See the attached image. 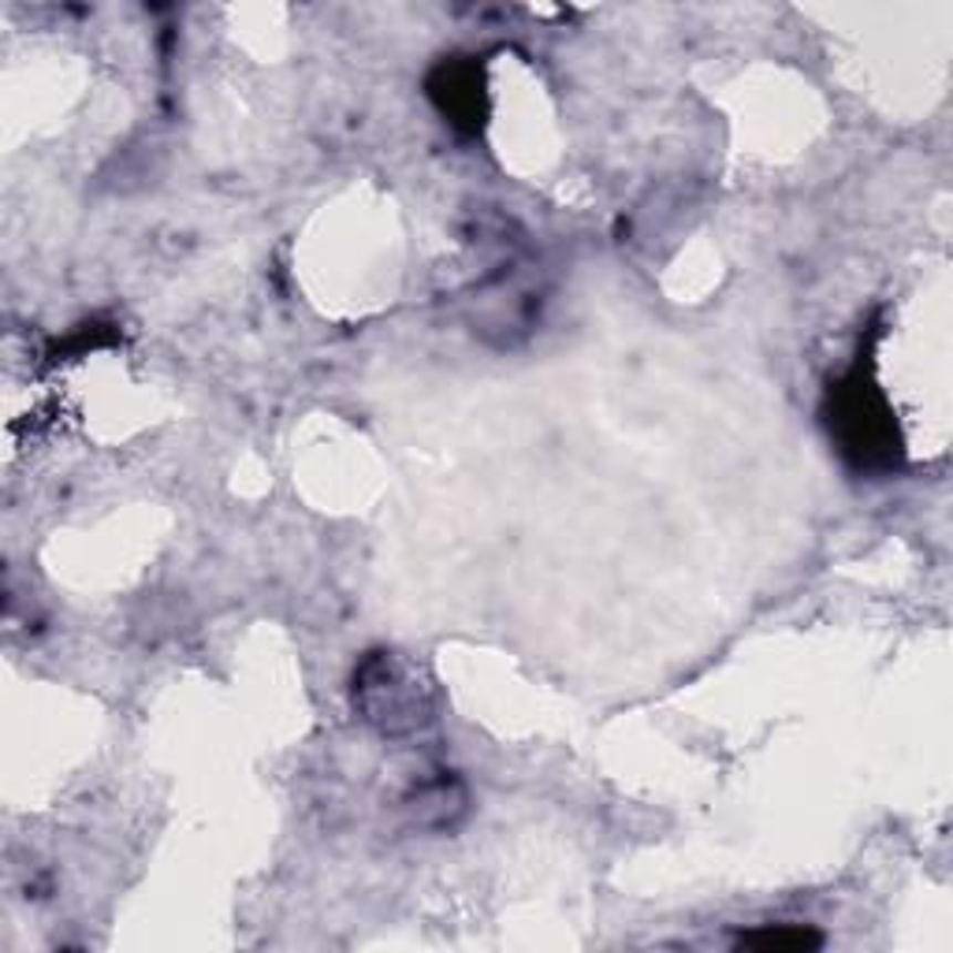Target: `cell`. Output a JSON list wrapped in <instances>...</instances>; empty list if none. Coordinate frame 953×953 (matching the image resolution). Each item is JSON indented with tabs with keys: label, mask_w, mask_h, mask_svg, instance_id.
Instances as JSON below:
<instances>
[{
	"label": "cell",
	"mask_w": 953,
	"mask_h": 953,
	"mask_svg": "<svg viewBox=\"0 0 953 953\" xmlns=\"http://www.w3.org/2000/svg\"><path fill=\"white\" fill-rule=\"evenodd\" d=\"M819 935L805 928H794V924H778V928H760V931H749L742 935V946H756V950H808V946H819Z\"/></svg>",
	"instance_id": "obj_1"
}]
</instances>
